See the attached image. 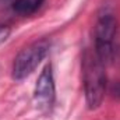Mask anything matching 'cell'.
I'll use <instances>...</instances> for the list:
<instances>
[{
    "instance_id": "obj_1",
    "label": "cell",
    "mask_w": 120,
    "mask_h": 120,
    "mask_svg": "<svg viewBox=\"0 0 120 120\" xmlns=\"http://www.w3.org/2000/svg\"><path fill=\"white\" fill-rule=\"evenodd\" d=\"M81 68L87 105L91 110L98 109L106 91L105 63L98 57L94 49H85L81 60Z\"/></svg>"
},
{
    "instance_id": "obj_2",
    "label": "cell",
    "mask_w": 120,
    "mask_h": 120,
    "mask_svg": "<svg viewBox=\"0 0 120 120\" xmlns=\"http://www.w3.org/2000/svg\"><path fill=\"white\" fill-rule=\"evenodd\" d=\"M50 48L49 41L41 39L25 46L14 59L13 63V78L15 81L25 80L35 71V68L45 59Z\"/></svg>"
},
{
    "instance_id": "obj_3",
    "label": "cell",
    "mask_w": 120,
    "mask_h": 120,
    "mask_svg": "<svg viewBox=\"0 0 120 120\" xmlns=\"http://www.w3.org/2000/svg\"><path fill=\"white\" fill-rule=\"evenodd\" d=\"M116 31H117V22L112 13L105 11L103 14H101L98 17L96 25H95L94 50L105 64L113 56Z\"/></svg>"
},
{
    "instance_id": "obj_4",
    "label": "cell",
    "mask_w": 120,
    "mask_h": 120,
    "mask_svg": "<svg viewBox=\"0 0 120 120\" xmlns=\"http://www.w3.org/2000/svg\"><path fill=\"white\" fill-rule=\"evenodd\" d=\"M35 103L42 112H49L55 103L56 98V88H55V78H53V70L52 64L45 66L43 71L38 77L35 92H34Z\"/></svg>"
},
{
    "instance_id": "obj_5",
    "label": "cell",
    "mask_w": 120,
    "mask_h": 120,
    "mask_svg": "<svg viewBox=\"0 0 120 120\" xmlns=\"http://www.w3.org/2000/svg\"><path fill=\"white\" fill-rule=\"evenodd\" d=\"M45 0H14L13 10L20 15H30L34 14Z\"/></svg>"
},
{
    "instance_id": "obj_6",
    "label": "cell",
    "mask_w": 120,
    "mask_h": 120,
    "mask_svg": "<svg viewBox=\"0 0 120 120\" xmlns=\"http://www.w3.org/2000/svg\"><path fill=\"white\" fill-rule=\"evenodd\" d=\"M10 35V28L6 27V25H0V43L4 42Z\"/></svg>"
},
{
    "instance_id": "obj_7",
    "label": "cell",
    "mask_w": 120,
    "mask_h": 120,
    "mask_svg": "<svg viewBox=\"0 0 120 120\" xmlns=\"http://www.w3.org/2000/svg\"><path fill=\"white\" fill-rule=\"evenodd\" d=\"M0 1H7V0H0Z\"/></svg>"
}]
</instances>
